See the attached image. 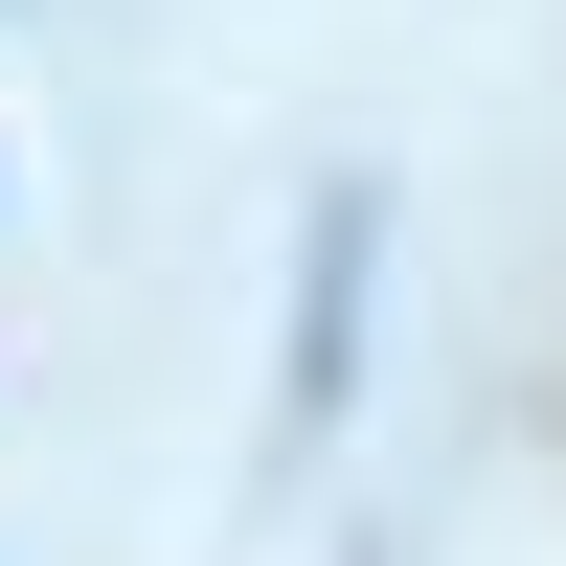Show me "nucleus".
<instances>
[{
  "label": "nucleus",
  "instance_id": "1",
  "mask_svg": "<svg viewBox=\"0 0 566 566\" xmlns=\"http://www.w3.org/2000/svg\"><path fill=\"white\" fill-rule=\"evenodd\" d=\"M363 272H386V205L317 181V227H295V386H272V431H295V453L363 408Z\"/></svg>",
  "mask_w": 566,
  "mask_h": 566
}]
</instances>
